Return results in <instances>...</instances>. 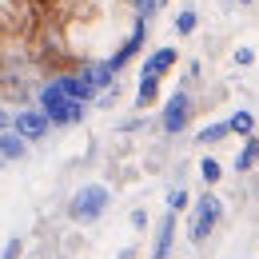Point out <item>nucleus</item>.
Returning a JSON list of instances; mask_svg holds the SVG:
<instances>
[{"instance_id":"obj_1","label":"nucleus","mask_w":259,"mask_h":259,"mask_svg":"<svg viewBox=\"0 0 259 259\" xmlns=\"http://www.w3.org/2000/svg\"><path fill=\"white\" fill-rule=\"evenodd\" d=\"M36 108L52 120V128H68V124H80V120H84V100H76L68 92L64 76H56V80H48V84L40 88Z\"/></svg>"},{"instance_id":"obj_2","label":"nucleus","mask_w":259,"mask_h":259,"mask_svg":"<svg viewBox=\"0 0 259 259\" xmlns=\"http://www.w3.org/2000/svg\"><path fill=\"white\" fill-rule=\"evenodd\" d=\"M108 203H112V192H108L104 184H88V188H80V192L72 195L68 215H72L76 224H96L100 215L108 211Z\"/></svg>"},{"instance_id":"obj_3","label":"nucleus","mask_w":259,"mask_h":259,"mask_svg":"<svg viewBox=\"0 0 259 259\" xmlns=\"http://www.w3.org/2000/svg\"><path fill=\"white\" fill-rule=\"evenodd\" d=\"M220 215H224V207H220L215 192H199V195H195V203H192V227H188V239H192L195 247L215 231Z\"/></svg>"},{"instance_id":"obj_4","label":"nucleus","mask_w":259,"mask_h":259,"mask_svg":"<svg viewBox=\"0 0 259 259\" xmlns=\"http://www.w3.org/2000/svg\"><path fill=\"white\" fill-rule=\"evenodd\" d=\"M192 116H195V104L188 92H176V96L163 104V112H160V128L167 132V136H176V132H184L188 124H192Z\"/></svg>"},{"instance_id":"obj_5","label":"nucleus","mask_w":259,"mask_h":259,"mask_svg":"<svg viewBox=\"0 0 259 259\" xmlns=\"http://www.w3.org/2000/svg\"><path fill=\"white\" fill-rule=\"evenodd\" d=\"M144 40H148V20H136V28L128 32V40H124V44H120V48H116V52L108 56V68H112V72L120 76V72H124V68L136 60V52L144 48Z\"/></svg>"},{"instance_id":"obj_6","label":"nucleus","mask_w":259,"mask_h":259,"mask_svg":"<svg viewBox=\"0 0 259 259\" xmlns=\"http://www.w3.org/2000/svg\"><path fill=\"white\" fill-rule=\"evenodd\" d=\"M12 128L20 132L28 144H36V140H44L48 136V128H52V120L40 112V108H24V112H16V120H12Z\"/></svg>"},{"instance_id":"obj_7","label":"nucleus","mask_w":259,"mask_h":259,"mask_svg":"<svg viewBox=\"0 0 259 259\" xmlns=\"http://www.w3.org/2000/svg\"><path fill=\"white\" fill-rule=\"evenodd\" d=\"M176 64H180V52H176L171 44H163V48H156V52L144 60L140 76H160V80H163V76H167V72H171Z\"/></svg>"},{"instance_id":"obj_8","label":"nucleus","mask_w":259,"mask_h":259,"mask_svg":"<svg viewBox=\"0 0 259 259\" xmlns=\"http://www.w3.org/2000/svg\"><path fill=\"white\" fill-rule=\"evenodd\" d=\"M176 224H180V215L176 211H167L160 220V227H156V251H152V259H171V243H176Z\"/></svg>"},{"instance_id":"obj_9","label":"nucleus","mask_w":259,"mask_h":259,"mask_svg":"<svg viewBox=\"0 0 259 259\" xmlns=\"http://www.w3.org/2000/svg\"><path fill=\"white\" fill-rule=\"evenodd\" d=\"M24 156H28V140H24L16 128H12V132H0V160H4V163H16V160H24Z\"/></svg>"},{"instance_id":"obj_10","label":"nucleus","mask_w":259,"mask_h":259,"mask_svg":"<svg viewBox=\"0 0 259 259\" xmlns=\"http://www.w3.org/2000/svg\"><path fill=\"white\" fill-rule=\"evenodd\" d=\"M160 104V76H140V88H136V108L148 112Z\"/></svg>"},{"instance_id":"obj_11","label":"nucleus","mask_w":259,"mask_h":259,"mask_svg":"<svg viewBox=\"0 0 259 259\" xmlns=\"http://www.w3.org/2000/svg\"><path fill=\"white\" fill-rule=\"evenodd\" d=\"M231 163H235V171H251V167L259 163V140H255V136H247V140H243L239 156H235Z\"/></svg>"},{"instance_id":"obj_12","label":"nucleus","mask_w":259,"mask_h":259,"mask_svg":"<svg viewBox=\"0 0 259 259\" xmlns=\"http://www.w3.org/2000/svg\"><path fill=\"white\" fill-rule=\"evenodd\" d=\"M227 136H231V124L220 120V124H207V128L199 132V136H195V144H199V148H211V144H220V140H227Z\"/></svg>"},{"instance_id":"obj_13","label":"nucleus","mask_w":259,"mask_h":259,"mask_svg":"<svg viewBox=\"0 0 259 259\" xmlns=\"http://www.w3.org/2000/svg\"><path fill=\"white\" fill-rule=\"evenodd\" d=\"M227 124H231V136H243V140H247V136H255V116H251V112H243V108H239V112H231V116H227Z\"/></svg>"},{"instance_id":"obj_14","label":"nucleus","mask_w":259,"mask_h":259,"mask_svg":"<svg viewBox=\"0 0 259 259\" xmlns=\"http://www.w3.org/2000/svg\"><path fill=\"white\" fill-rule=\"evenodd\" d=\"M199 180H203L207 188H215V184L224 180V163L211 160V156H203V160H199Z\"/></svg>"},{"instance_id":"obj_15","label":"nucleus","mask_w":259,"mask_h":259,"mask_svg":"<svg viewBox=\"0 0 259 259\" xmlns=\"http://www.w3.org/2000/svg\"><path fill=\"white\" fill-rule=\"evenodd\" d=\"M195 199L188 192H184V188H176V192H167V211H176V215H180V211H188V207H192Z\"/></svg>"},{"instance_id":"obj_16","label":"nucleus","mask_w":259,"mask_h":259,"mask_svg":"<svg viewBox=\"0 0 259 259\" xmlns=\"http://www.w3.org/2000/svg\"><path fill=\"white\" fill-rule=\"evenodd\" d=\"M195 24H199V16H195L192 8H184V12L176 16V32H180V36H192V32H195Z\"/></svg>"},{"instance_id":"obj_17","label":"nucleus","mask_w":259,"mask_h":259,"mask_svg":"<svg viewBox=\"0 0 259 259\" xmlns=\"http://www.w3.org/2000/svg\"><path fill=\"white\" fill-rule=\"evenodd\" d=\"M231 64H239V68L255 64V48H247V44H243V48H235V52H231Z\"/></svg>"},{"instance_id":"obj_18","label":"nucleus","mask_w":259,"mask_h":259,"mask_svg":"<svg viewBox=\"0 0 259 259\" xmlns=\"http://www.w3.org/2000/svg\"><path fill=\"white\" fill-rule=\"evenodd\" d=\"M20 255H24V243H20V239H8L4 251H0V259H20Z\"/></svg>"},{"instance_id":"obj_19","label":"nucleus","mask_w":259,"mask_h":259,"mask_svg":"<svg viewBox=\"0 0 259 259\" xmlns=\"http://www.w3.org/2000/svg\"><path fill=\"white\" fill-rule=\"evenodd\" d=\"M160 8V0H136V12H140V20H152V12Z\"/></svg>"},{"instance_id":"obj_20","label":"nucleus","mask_w":259,"mask_h":259,"mask_svg":"<svg viewBox=\"0 0 259 259\" xmlns=\"http://www.w3.org/2000/svg\"><path fill=\"white\" fill-rule=\"evenodd\" d=\"M132 231H144V227H148V211H144V207H136V211H132Z\"/></svg>"},{"instance_id":"obj_21","label":"nucleus","mask_w":259,"mask_h":259,"mask_svg":"<svg viewBox=\"0 0 259 259\" xmlns=\"http://www.w3.org/2000/svg\"><path fill=\"white\" fill-rule=\"evenodd\" d=\"M116 259H140V247H136V243H128V247H124Z\"/></svg>"},{"instance_id":"obj_22","label":"nucleus","mask_w":259,"mask_h":259,"mask_svg":"<svg viewBox=\"0 0 259 259\" xmlns=\"http://www.w3.org/2000/svg\"><path fill=\"white\" fill-rule=\"evenodd\" d=\"M12 120H16V116H8V112L0 108V132H12Z\"/></svg>"},{"instance_id":"obj_23","label":"nucleus","mask_w":259,"mask_h":259,"mask_svg":"<svg viewBox=\"0 0 259 259\" xmlns=\"http://www.w3.org/2000/svg\"><path fill=\"white\" fill-rule=\"evenodd\" d=\"M160 4H167V0H160Z\"/></svg>"}]
</instances>
